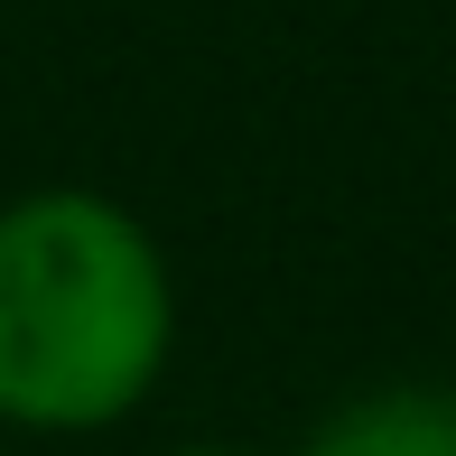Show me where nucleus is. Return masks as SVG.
<instances>
[{"label":"nucleus","instance_id":"3","mask_svg":"<svg viewBox=\"0 0 456 456\" xmlns=\"http://www.w3.org/2000/svg\"><path fill=\"white\" fill-rule=\"evenodd\" d=\"M168 456H252V447H168Z\"/></svg>","mask_w":456,"mask_h":456},{"label":"nucleus","instance_id":"2","mask_svg":"<svg viewBox=\"0 0 456 456\" xmlns=\"http://www.w3.org/2000/svg\"><path fill=\"white\" fill-rule=\"evenodd\" d=\"M307 456H456V391L447 382H382L326 410Z\"/></svg>","mask_w":456,"mask_h":456},{"label":"nucleus","instance_id":"1","mask_svg":"<svg viewBox=\"0 0 456 456\" xmlns=\"http://www.w3.org/2000/svg\"><path fill=\"white\" fill-rule=\"evenodd\" d=\"M177 345L159 233L102 186H28L0 205V428L85 438L131 419Z\"/></svg>","mask_w":456,"mask_h":456}]
</instances>
